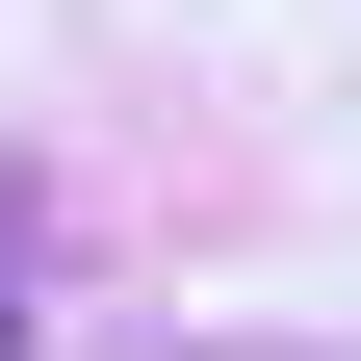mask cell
Returning <instances> with one entry per match:
<instances>
[{
    "instance_id": "cell-1",
    "label": "cell",
    "mask_w": 361,
    "mask_h": 361,
    "mask_svg": "<svg viewBox=\"0 0 361 361\" xmlns=\"http://www.w3.org/2000/svg\"><path fill=\"white\" fill-rule=\"evenodd\" d=\"M0 336H26V284H0Z\"/></svg>"
}]
</instances>
